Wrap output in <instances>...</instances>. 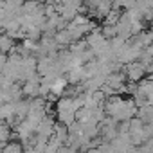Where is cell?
I'll return each instance as SVG.
<instances>
[{
  "instance_id": "cell-7",
  "label": "cell",
  "mask_w": 153,
  "mask_h": 153,
  "mask_svg": "<svg viewBox=\"0 0 153 153\" xmlns=\"http://www.w3.org/2000/svg\"><path fill=\"white\" fill-rule=\"evenodd\" d=\"M13 47H15V38L4 31L2 34H0V52L9 54V51H11Z\"/></svg>"
},
{
  "instance_id": "cell-12",
  "label": "cell",
  "mask_w": 153,
  "mask_h": 153,
  "mask_svg": "<svg viewBox=\"0 0 153 153\" xmlns=\"http://www.w3.org/2000/svg\"><path fill=\"white\" fill-rule=\"evenodd\" d=\"M61 140L56 137V135H51L49 137V140H47V148H45V151L47 153H54V151H59V148H61Z\"/></svg>"
},
{
  "instance_id": "cell-13",
  "label": "cell",
  "mask_w": 153,
  "mask_h": 153,
  "mask_svg": "<svg viewBox=\"0 0 153 153\" xmlns=\"http://www.w3.org/2000/svg\"><path fill=\"white\" fill-rule=\"evenodd\" d=\"M108 42H110V47H112V49L115 51V54H117V51H119V49H121V47H123V45H124V43H126L128 40L117 34V36H114V38H110Z\"/></svg>"
},
{
  "instance_id": "cell-5",
  "label": "cell",
  "mask_w": 153,
  "mask_h": 153,
  "mask_svg": "<svg viewBox=\"0 0 153 153\" xmlns=\"http://www.w3.org/2000/svg\"><path fill=\"white\" fill-rule=\"evenodd\" d=\"M29 110H31V99L29 97H22L20 101L15 103V115H16V119L24 121L27 117Z\"/></svg>"
},
{
  "instance_id": "cell-14",
  "label": "cell",
  "mask_w": 153,
  "mask_h": 153,
  "mask_svg": "<svg viewBox=\"0 0 153 153\" xmlns=\"http://www.w3.org/2000/svg\"><path fill=\"white\" fill-rule=\"evenodd\" d=\"M56 119L59 121V123H63V124H72L74 121H76V114L74 112H68V114H56Z\"/></svg>"
},
{
  "instance_id": "cell-9",
  "label": "cell",
  "mask_w": 153,
  "mask_h": 153,
  "mask_svg": "<svg viewBox=\"0 0 153 153\" xmlns=\"http://www.w3.org/2000/svg\"><path fill=\"white\" fill-rule=\"evenodd\" d=\"M121 15H123V9H121V7H115V6H114V7H112V9L108 11V15H106V16L103 18V22H105V24H110V25H115V24L119 22Z\"/></svg>"
},
{
  "instance_id": "cell-4",
  "label": "cell",
  "mask_w": 153,
  "mask_h": 153,
  "mask_svg": "<svg viewBox=\"0 0 153 153\" xmlns=\"http://www.w3.org/2000/svg\"><path fill=\"white\" fill-rule=\"evenodd\" d=\"M54 124H56V119H54L51 114H47V115L40 121V124H38V128H36V133H40V135H43V137H51V135H54Z\"/></svg>"
},
{
  "instance_id": "cell-16",
  "label": "cell",
  "mask_w": 153,
  "mask_h": 153,
  "mask_svg": "<svg viewBox=\"0 0 153 153\" xmlns=\"http://www.w3.org/2000/svg\"><path fill=\"white\" fill-rule=\"evenodd\" d=\"M144 31V20H133L131 22V34H139Z\"/></svg>"
},
{
  "instance_id": "cell-2",
  "label": "cell",
  "mask_w": 153,
  "mask_h": 153,
  "mask_svg": "<svg viewBox=\"0 0 153 153\" xmlns=\"http://www.w3.org/2000/svg\"><path fill=\"white\" fill-rule=\"evenodd\" d=\"M40 81H42V76H40V74H36V76H33L31 79L24 81V85H22L24 97H29V99H33V97L40 96Z\"/></svg>"
},
{
  "instance_id": "cell-10",
  "label": "cell",
  "mask_w": 153,
  "mask_h": 153,
  "mask_svg": "<svg viewBox=\"0 0 153 153\" xmlns=\"http://www.w3.org/2000/svg\"><path fill=\"white\" fill-rule=\"evenodd\" d=\"M20 151H24V144L18 139H11L4 146V153H20Z\"/></svg>"
},
{
  "instance_id": "cell-20",
  "label": "cell",
  "mask_w": 153,
  "mask_h": 153,
  "mask_svg": "<svg viewBox=\"0 0 153 153\" xmlns=\"http://www.w3.org/2000/svg\"><path fill=\"white\" fill-rule=\"evenodd\" d=\"M6 2H7V0H6Z\"/></svg>"
},
{
  "instance_id": "cell-3",
  "label": "cell",
  "mask_w": 153,
  "mask_h": 153,
  "mask_svg": "<svg viewBox=\"0 0 153 153\" xmlns=\"http://www.w3.org/2000/svg\"><path fill=\"white\" fill-rule=\"evenodd\" d=\"M131 22H133L131 15H130L128 11H123V15H121L119 22L115 24V27H117V34L128 40V38L131 36Z\"/></svg>"
},
{
  "instance_id": "cell-17",
  "label": "cell",
  "mask_w": 153,
  "mask_h": 153,
  "mask_svg": "<svg viewBox=\"0 0 153 153\" xmlns=\"http://www.w3.org/2000/svg\"><path fill=\"white\" fill-rule=\"evenodd\" d=\"M135 4V0H114V6L115 7H121V9H128Z\"/></svg>"
},
{
  "instance_id": "cell-18",
  "label": "cell",
  "mask_w": 153,
  "mask_h": 153,
  "mask_svg": "<svg viewBox=\"0 0 153 153\" xmlns=\"http://www.w3.org/2000/svg\"><path fill=\"white\" fill-rule=\"evenodd\" d=\"M4 7H6V0H0V11H4Z\"/></svg>"
},
{
  "instance_id": "cell-8",
  "label": "cell",
  "mask_w": 153,
  "mask_h": 153,
  "mask_svg": "<svg viewBox=\"0 0 153 153\" xmlns=\"http://www.w3.org/2000/svg\"><path fill=\"white\" fill-rule=\"evenodd\" d=\"M67 87H68V79L63 78V76H58V78H54V81H52V90L51 92H54L58 96H63Z\"/></svg>"
},
{
  "instance_id": "cell-6",
  "label": "cell",
  "mask_w": 153,
  "mask_h": 153,
  "mask_svg": "<svg viewBox=\"0 0 153 153\" xmlns=\"http://www.w3.org/2000/svg\"><path fill=\"white\" fill-rule=\"evenodd\" d=\"M54 38H56V42H58V45H59V47H68V45L74 42V36H72V33H70L67 27H65V29L56 31Z\"/></svg>"
},
{
  "instance_id": "cell-19",
  "label": "cell",
  "mask_w": 153,
  "mask_h": 153,
  "mask_svg": "<svg viewBox=\"0 0 153 153\" xmlns=\"http://www.w3.org/2000/svg\"><path fill=\"white\" fill-rule=\"evenodd\" d=\"M36 2H38V4H47L49 0H36Z\"/></svg>"
},
{
  "instance_id": "cell-15",
  "label": "cell",
  "mask_w": 153,
  "mask_h": 153,
  "mask_svg": "<svg viewBox=\"0 0 153 153\" xmlns=\"http://www.w3.org/2000/svg\"><path fill=\"white\" fill-rule=\"evenodd\" d=\"M101 31H103V34H105V38H106V40H110V38L117 36V27H115V25H110V24H103Z\"/></svg>"
},
{
  "instance_id": "cell-1",
  "label": "cell",
  "mask_w": 153,
  "mask_h": 153,
  "mask_svg": "<svg viewBox=\"0 0 153 153\" xmlns=\"http://www.w3.org/2000/svg\"><path fill=\"white\" fill-rule=\"evenodd\" d=\"M123 72L126 74V79L128 81H133V83H139L142 78H146V68H144V65L139 59L126 63L124 68H123Z\"/></svg>"
},
{
  "instance_id": "cell-11",
  "label": "cell",
  "mask_w": 153,
  "mask_h": 153,
  "mask_svg": "<svg viewBox=\"0 0 153 153\" xmlns=\"http://www.w3.org/2000/svg\"><path fill=\"white\" fill-rule=\"evenodd\" d=\"M11 135H13L11 124H7L6 121H2V123H0V142H7V140H11Z\"/></svg>"
}]
</instances>
